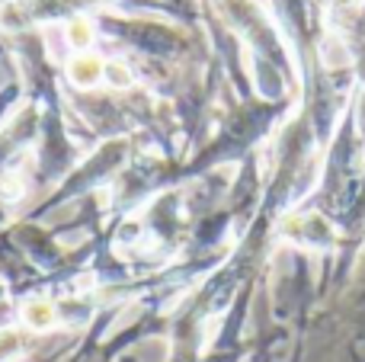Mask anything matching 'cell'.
<instances>
[{
    "instance_id": "obj_2",
    "label": "cell",
    "mask_w": 365,
    "mask_h": 362,
    "mask_svg": "<svg viewBox=\"0 0 365 362\" xmlns=\"http://www.w3.org/2000/svg\"><path fill=\"white\" fill-rule=\"evenodd\" d=\"M23 321L29 327H36V331H45V327L55 324V308L45 299H32V301H26V308H23Z\"/></svg>"
},
{
    "instance_id": "obj_4",
    "label": "cell",
    "mask_w": 365,
    "mask_h": 362,
    "mask_svg": "<svg viewBox=\"0 0 365 362\" xmlns=\"http://www.w3.org/2000/svg\"><path fill=\"white\" fill-rule=\"evenodd\" d=\"M103 81H109L115 90H122V87H128V83H132V71H128L125 61H106Z\"/></svg>"
},
{
    "instance_id": "obj_1",
    "label": "cell",
    "mask_w": 365,
    "mask_h": 362,
    "mask_svg": "<svg viewBox=\"0 0 365 362\" xmlns=\"http://www.w3.org/2000/svg\"><path fill=\"white\" fill-rule=\"evenodd\" d=\"M103 71H106V61H100V58H93V55H77L74 61H71L68 74L77 87H93V83L103 81Z\"/></svg>"
},
{
    "instance_id": "obj_3",
    "label": "cell",
    "mask_w": 365,
    "mask_h": 362,
    "mask_svg": "<svg viewBox=\"0 0 365 362\" xmlns=\"http://www.w3.org/2000/svg\"><path fill=\"white\" fill-rule=\"evenodd\" d=\"M68 42H71V48H77V51H87L90 48V42H93V26L87 23V19H71L68 23Z\"/></svg>"
}]
</instances>
